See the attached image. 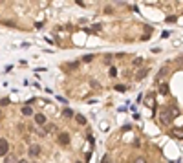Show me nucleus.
<instances>
[{
    "mask_svg": "<svg viewBox=\"0 0 183 163\" xmlns=\"http://www.w3.org/2000/svg\"><path fill=\"white\" fill-rule=\"evenodd\" d=\"M178 114V110L176 108H161V112H159V123L163 125V127H167L169 123H172V119H174V116Z\"/></svg>",
    "mask_w": 183,
    "mask_h": 163,
    "instance_id": "obj_1",
    "label": "nucleus"
},
{
    "mask_svg": "<svg viewBox=\"0 0 183 163\" xmlns=\"http://www.w3.org/2000/svg\"><path fill=\"white\" fill-rule=\"evenodd\" d=\"M27 152H29V158H37V156H40V145H37V143L29 145Z\"/></svg>",
    "mask_w": 183,
    "mask_h": 163,
    "instance_id": "obj_2",
    "label": "nucleus"
},
{
    "mask_svg": "<svg viewBox=\"0 0 183 163\" xmlns=\"http://www.w3.org/2000/svg\"><path fill=\"white\" fill-rule=\"evenodd\" d=\"M7 150H9V143H7V139H2V138H0V156H2V158L7 156V154H9Z\"/></svg>",
    "mask_w": 183,
    "mask_h": 163,
    "instance_id": "obj_3",
    "label": "nucleus"
},
{
    "mask_svg": "<svg viewBox=\"0 0 183 163\" xmlns=\"http://www.w3.org/2000/svg\"><path fill=\"white\" fill-rule=\"evenodd\" d=\"M59 143L60 145H68L70 143V134L68 132H60L59 134Z\"/></svg>",
    "mask_w": 183,
    "mask_h": 163,
    "instance_id": "obj_4",
    "label": "nucleus"
},
{
    "mask_svg": "<svg viewBox=\"0 0 183 163\" xmlns=\"http://www.w3.org/2000/svg\"><path fill=\"white\" fill-rule=\"evenodd\" d=\"M148 72H150L148 68H143V70H139V72L136 73V81H143V79L148 75Z\"/></svg>",
    "mask_w": 183,
    "mask_h": 163,
    "instance_id": "obj_5",
    "label": "nucleus"
},
{
    "mask_svg": "<svg viewBox=\"0 0 183 163\" xmlns=\"http://www.w3.org/2000/svg\"><path fill=\"white\" fill-rule=\"evenodd\" d=\"M33 119L37 125H46V116L44 114H33Z\"/></svg>",
    "mask_w": 183,
    "mask_h": 163,
    "instance_id": "obj_6",
    "label": "nucleus"
},
{
    "mask_svg": "<svg viewBox=\"0 0 183 163\" xmlns=\"http://www.w3.org/2000/svg\"><path fill=\"white\" fill-rule=\"evenodd\" d=\"M55 130H57V127H55L53 123H46V125H44V132H46V134H53Z\"/></svg>",
    "mask_w": 183,
    "mask_h": 163,
    "instance_id": "obj_7",
    "label": "nucleus"
},
{
    "mask_svg": "<svg viewBox=\"0 0 183 163\" xmlns=\"http://www.w3.org/2000/svg\"><path fill=\"white\" fill-rule=\"evenodd\" d=\"M16 156L15 154H7V156H4V163H16Z\"/></svg>",
    "mask_w": 183,
    "mask_h": 163,
    "instance_id": "obj_8",
    "label": "nucleus"
},
{
    "mask_svg": "<svg viewBox=\"0 0 183 163\" xmlns=\"http://www.w3.org/2000/svg\"><path fill=\"white\" fill-rule=\"evenodd\" d=\"M159 94H161V95H167V94H169V84H167V83H161V84H159Z\"/></svg>",
    "mask_w": 183,
    "mask_h": 163,
    "instance_id": "obj_9",
    "label": "nucleus"
},
{
    "mask_svg": "<svg viewBox=\"0 0 183 163\" xmlns=\"http://www.w3.org/2000/svg\"><path fill=\"white\" fill-rule=\"evenodd\" d=\"M22 116H33V108H31L29 105L22 106Z\"/></svg>",
    "mask_w": 183,
    "mask_h": 163,
    "instance_id": "obj_10",
    "label": "nucleus"
},
{
    "mask_svg": "<svg viewBox=\"0 0 183 163\" xmlns=\"http://www.w3.org/2000/svg\"><path fill=\"white\" fill-rule=\"evenodd\" d=\"M75 121H77L79 125H86V117H84V116H81V114H77V116H75Z\"/></svg>",
    "mask_w": 183,
    "mask_h": 163,
    "instance_id": "obj_11",
    "label": "nucleus"
},
{
    "mask_svg": "<svg viewBox=\"0 0 183 163\" xmlns=\"http://www.w3.org/2000/svg\"><path fill=\"white\" fill-rule=\"evenodd\" d=\"M143 62H145V59H143V57H137V59H134L132 64H134V66H143Z\"/></svg>",
    "mask_w": 183,
    "mask_h": 163,
    "instance_id": "obj_12",
    "label": "nucleus"
},
{
    "mask_svg": "<svg viewBox=\"0 0 183 163\" xmlns=\"http://www.w3.org/2000/svg\"><path fill=\"white\" fill-rule=\"evenodd\" d=\"M62 116H64V117H71V116H73V110H71V108H64Z\"/></svg>",
    "mask_w": 183,
    "mask_h": 163,
    "instance_id": "obj_13",
    "label": "nucleus"
},
{
    "mask_svg": "<svg viewBox=\"0 0 183 163\" xmlns=\"http://www.w3.org/2000/svg\"><path fill=\"white\" fill-rule=\"evenodd\" d=\"M88 31H95V33H101V26H99V24H95V26H92Z\"/></svg>",
    "mask_w": 183,
    "mask_h": 163,
    "instance_id": "obj_14",
    "label": "nucleus"
},
{
    "mask_svg": "<svg viewBox=\"0 0 183 163\" xmlns=\"http://www.w3.org/2000/svg\"><path fill=\"white\" fill-rule=\"evenodd\" d=\"M108 75H110V77H115V75H117V70H115L114 66H110V70H108Z\"/></svg>",
    "mask_w": 183,
    "mask_h": 163,
    "instance_id": "obj_15",
    "label": "nucleus"
},
{
    "mask_svg": "<svg viewBox=\"0 0 183 163\" xmlns=\"http://www.w3.org/2000/svg\"><path fill=\"white\" fill-rule=\"evenodd\" d=\"M115 90H117V92H126V90H128V86H125V84H117V86H115Z\"/></svg>",
    "mask_w": 183,
    "mask_h": 163,
    "instance_id": "obj_16",
    "label": "nucleus"
},
{
    "mask_svg": "<svg viewBox=\"0 0 183 163\" xmlns=\"http://www.w3.org/2000/svg\"><path fill=\"white\" fill-rule=\"evenodd\" d=\"M104 62L112 66V62H114V59H112V55H106V57H104Z\"/></svg>",
    "mask_w": 183,
    "mask_h": 163,
    "instance_id": "obj_17",
    "label": "nucleus"
},
{
    "mask_svg": "<svg viewBox=\"0 0 183 163\" xmlns=\"http://www.w3.org/2000/svg\"><path fill=\"white\" fill-rule=\"evenodd\" d=\"M165 73H167V68H161V72L158 73V81H161V77H163Z\"/></svg>",
    "mask_w": 183,
    "mask_h": 163,
    "instance_id": "obj_18",
    "label": "nucleus"
},
{
    "mask_svg": "<svg viewBox=\"0 0 183 163\" xmlns=\"http://www.w3.org/2000/svg\"><path fill=\"white\" fill-rule=\"evenodd\" d=\"M7 105H9V99H7V97L0 99V106H7Z\"/></svg>",
    "mask_w": 183,
    "mask_h": 163,
    "instance_id": "obj_19",
    "label": "nucleus"
},
{
    "mask_svg": "<svg viewBox=\"0 0 183 163\" xmlns=\"http://www.w3.org/2000/svg\"><path fill=\"white\" fill-rule=\"evenodd\" d=\"M92 59H93V55H86V57H82V61H84V62H90Z\"/></svg>",
    "mask_w": 183,
    "mask_h": 163,
    "instance_id": "obj_20",
    "label": "nucleus"
},
{
    "mask_svg": "<svg viewBox=\"0 0 183 163\" xmlns=\"http://www.w3.org/2000/svg\"><path fill=\"white\" fill-rule=\"evenodd\" d=\"M90 84H92V86H93V88H101V84H99V83H97V81H90Z\"/></svg>",
    "mask_w": 183,
    "mask_h": 163,
    "instance_id": "obj_21",
    "label": "nucleus"
},
{
    "mask_svg": "<svg viewBox=\"0 0 183 163\" xmlns=\"http://www.w3.org/2000/svg\"><path fill=\"white\" fill-rule=\"evenodd\" d=\"M134 163H147V161H145L143 158H139V160H136V161H134Z\"/></svg>",
    "mask_w": 183,
    "mask_h": 163,
    "instance_id": "obj_22",
    "label": "nucleus"
},
{
    "mask_svg": "<svg viewBox=\"0 0 183 163\" xmlns=\"http://www.w3.org/2000/svg\"><path fill=\"white\" fill-rule=\"evenodd\" d=\"M16 163H31V161H27V160H18Z\"/></svg>",
    "mask_w": 183,
    "mask_h": 163,
    "instance_id": "obj_23",
    "label": "nucleus"
},
{
    "mask_svg": "<svg viewBox=\"0 0 183 163\" xmlns=\"http://www.w3.org/2000/svg\"><path fill=\"white\" fill-rule=\"evenodd\" d=\"M103 163H108V156H104V158H103Z\"/></svg>",
    "mask_w": 183,
    "mask_h": 163,
    "instance_id": "obj_24",
    "label": "nucleus"
},
{
    "mask_svg": "<svg viewBox=\"0 0 183 163\" xmlns=\"http://www.w3.org/2000/svg\"><path fill=\"white\" fill-rule=\"evenodd\" d=\"M75 163H82V161H81V160H79V161H75Z\"/></svg>",
    "mask_w": 183,
    "mask_h": 163,
    "instance_id": "obj_25",
    "label": "nucleus"
}]
</instances>
